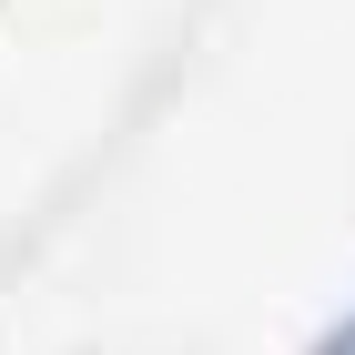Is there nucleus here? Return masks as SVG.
<instances>
[{
  "mask_svg": "<svg viewBox=\"0 0 355 355\" xmlns=\"http://www.w3.org/2000/svg\"><path fill=\"white\" fill-rule=\"evenodd\" d=\"M335 355H355V335H345V345H335Z\"/></svg>",
  "mask_w": 355,
  "mask_h": 355,
  "instance_id": "nucleus-1",
  "label": "nucleus"
}]
</instances>
